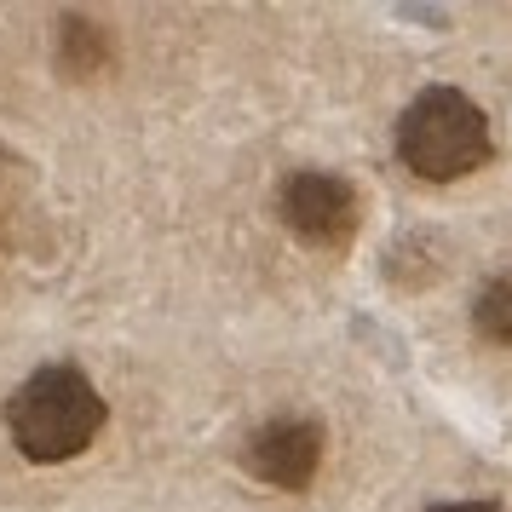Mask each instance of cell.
Returning a JSON list of instances; mask_svg holds the SVG:
<instances>
[{
	"label": "cell",
	"mask_w": 512,
	"mask_h": 512,
	"mask_svg": "<svg viewBox=\"0 0 512 512\" xmlns=\"http://www.w3.org/2000/svg\"><path fill=\"white\" fill-rule=\"evenodd\" d=\"M104 420H110L104 397L75 363H47L6 397V432L18 443V455L35 466L87 455L104 432Z\"/></svg>",
	"instance_id": "1"
},
{
	"label": "cell",
	"mask_w": 512,
	"mask_h": 512,
	"mask_svg": "<svg viewBox=\"0 0 512 512\" xmlns=\"http://www.w3.org/2000/svg\"><path fill=\"white\" fill-rule=\"evenodd\" d=\"M495 156V133L478 98L461 87H426L397 116V162L426 185H455Z\"/></svg>",
	"instance_id": "2"
},
{
	"label": "cell",
	"mask_w": 512,
	"mask_h": 512,
	"mask_svg": "<svg viewBox=\"0 0 512 512\" xmlns=\"http://www.w3.org/2000/svg\"><path fill=\"white\" fill-rule=\"evenodd\" d=\"M277 213L282 225L311 248H346L351 236L363 231V196L340 173H317V167H300V173L282 179Z\"/></svg>",
	"instance_id": "3"
},
{
	"label": "cell",
	"mask_w": 512,
	"mask_h": 512,
	"mask_svg": "<svg viewBox=\"0 0 512 512\" xmlns=\"http://www.w3.org/2000/svg\"><path fill=\"white\" fill-rule=\"evenodd\" d=\"M242 466H248V478H259L271 489H305L317 478V466H323V426L305 415L265 420L242 443Z\"/></svg>",
	"instance_id": "4"
},
{
	"label": "cell",
	"mask_w": 512,
	"mask_h": 512,
	"mask_svg": "<svg viewBox=\"0 0 512 512\" xmlns=\"http://www.w3.org/2000/svg\"><path fill=\"white\" fill-rule=\"evenodd\" d=\"M110 58H116L110 29L98 18H87V12H64V24H58V64L70 75H98Z\"/></svg>",
	"instance_id": "5"
},
{
	"label": "cell",
	"mask_w": 512,
	"mask_h": 512,
	"mask_svg": "<svg viewBox=\"0 0 512 512\" xmlns=\"http://www.w3.org/2000/svg\"><path fill=\"white\" fill-rule=\"evenodd\" d=\"M472 328L484 334L489 346H512V271L489 277L472 300Z\"/></svg>",
	"instance_id": "6"
},
{
	"label": "cell",
	"mask_w": 512,
	"mask_h": 512,
	"mask_svg": "<svg viewBox=\"0 0 512 512\" xmlns=\"http://www.w3.org/2000/svg\"><path fill=\"white\" fill-rule=\"evenodd\" d=\"M432 512H501L495 501H449V507H432Z\"/></svg>",
	"instance_id": "7"
}]
</instances>
